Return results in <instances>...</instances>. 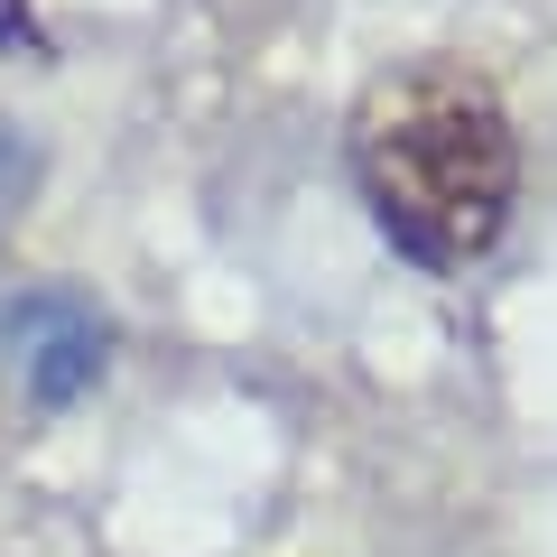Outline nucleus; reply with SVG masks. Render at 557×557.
<instances>
[{"label":"nucleus","mask_w":557,"mask_h":557,"mask_svg":"<svg viewBox=\"0 0 557 557\" xmlns=\"http://www.w3.org/2000/svg\"><path fill=\"white\" fill-rule=\"evenodd\" d=\"M0 57H47V28L28 0H0Z\"/></svg>","instance_id":"nucleus-4"},{"label":"nucleus","mask_w":557,"mask_h":557,"mask_svg":"<svg viewBox=\"0 0 557 557\" xmlns=\"http://www.w3.org/2000/svg\"><path fill=\"white\" fill-rule=\"evenodd\" d=\"M344 159L381 242L418 270H465L520 205V131L502 94L456 57H399L354 94Z\"/></svg>","instance_id":"nucleus-1"},{"label":"nucleus","mask_w":557,"mask_h":557,"mask_svg":"<svg viewBox=\"0 0 557 557\" xmlns=\"http://www.w3.org/2000/svg\"><path fill=\"white\" fill-rule=\"evenodd\" d=\"M0 354L20 372L28 409H75L112 362V325L75 298V288H28L0 307Z\"/></svg>","instance_id":"nucleus-2"},{"label":"nucleus","mask_w":557,"mask_h":557,"mask_svg":"<svg viewBox=\"0 0 557 557\" xmlns=\"http://www.w3.org/2000/svg\"><path fill=\"white\" fill-rule=\"evenodd\" d=\"M28 186H38V149H28V139L10 131V121H0V223H10V214L28 205Z\"/></svg>","instance_id":"nucleus-3"}]
</instances>
